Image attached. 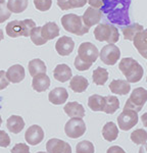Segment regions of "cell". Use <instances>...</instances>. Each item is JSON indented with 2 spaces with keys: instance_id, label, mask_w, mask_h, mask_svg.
I'll return each instance as SVG.
<instances>
[{
  "instance_id": "6da1fadb",
  "label": "cell",
  "mask_w": 147,
  "mask_h": 153,
  "mask_svg": "<svg viewBox=\"0 0 147 153\" xmlns=\"http://www.w3.org/2000/svg\"><path fill=\"white\" fill-rule=\"evenodd\" d=\"M119 68L129 83H137L141 81L144 74L143 68L139 65L138 61L131 57L122 58L119 65Z\"/></svg>"
},
{
  "instance_id": "7a4b0ae2",
  "label": "cell",
  "mask_w": 147,
  "mask_h": 153,
  "mask_svg": "<svg viewBox=\"0 0 147 153\" xmlns=\"http://www.w3.org/2000/svg\"><path fill=\"white\" fill-rule=\"evenodd\" d=\"M36 28V23L31 19L24 21H12L9 22L5 27L6 34L11 38L16 37H28L31 35V32Z\"/></svg>"
},
{
  "instance_id": "3957f363",
  "label": "cell",
  "mask_w": 147,
  "mask_h": 153,
  "mask_svg": "<svg viewBox=\"0 0 147 153\" xmlns=\"http://www.w3.org/2000/svg\"><path fill=\"white\" fill-rule=\"evenodd\" d=\"M61 25L65 31L75 34L77 36H83L89 32V28L85 26L82 16L77 14L68 13L61 18Z\"/></svg>"
},
{
  "instance_id": "277c9868",
  "label": "cell",
  "mask_w": 147,
  "mask_h": 153,
  "mask_svg": "<svg viewBox=\"0 0 147 153\" xmlns=\"http://www.w3.org/2000/svg\"><path fill=\"white\" fill-rule=\"evenodd\" d=\"M95 39L99 42L106 41L108 44H114L119 41L120 34L117 29L112 25L100 24L94 30Z\"/></svg>"
},
{
  "instance_id": "5b68a950",
  "label": "cell",
  "mask_w": 147,
  "mask_h": 153,
  "mask_svg": "<svg viewBox=\"0 0 147 153\" xmlns=\"http://www.w3.org/2000/svg\"><path fill=\"white\" fill-rule=\"evenodd\" d=\"M147 101V90L142 87L136 88L131 93V96L127 100L125 104L124 109L134 110L136 112H139L143 108L144 104Z\"/></svg>"
},
{
  "instance_id": "8992f818",
  "label": "cell",
  "mask_w": 147,
  "mask_h": 153,
  "mask_svg": "<svg viewBox=\"0 0 147 153\" xmlns=\"http://www.w3.org/2000/svg\"><path fill=\"white\" fill-rule=\"evenodd\" d=\"M98 55H99L98 48L94 44L90 43V42L82 43L79 46V49H78V56H79V58L90 65H92L97 60Z\"/></svg>"
},
{
  "instance_id": "52a82bcc",
  "label": "cell",
  "mask_w": 147,
  "mask_h": 153,
  "mask_svg": "<svg viewBox=\"0 0 147 153\" xmlns=\"http://www.w3.org/2000/svg\"><path fill=\"white\" fill-rule=\"evenodd\" d=\"M129 8L130 7L124 5H122L121 7H117L111 12L106 14L107 19H108L110 23L114 25H119V26L122 27L129 26L131 24V19H130V16H129Z\"/></svg>"
},
{
  "instance_id": "ba28073f",
  "label": "cell",
  "mask_w": 147,
  "mask_h": 153,
  "mask_svg": "<svg viewBox=\"0 0 147 153\" xmlns=\"http://www.w3.org/2000/svg\"><path fill=\"white\" fill-rule=\"evenodd\" d=\"M65 132L68 137L77 139L83 136L86 132V125L83 118H71L65 126Z\"/></svg>"
},
{
  "instance_id": "9c48e42d",
  "label": "cell",
  "mask_w": 147,
  "mask_h": 153,
  "mask_svg": "<svg viewBox=\"0 0 147 153\" xmlns=\"http://www.w3.org/2000/svg\"><path fill=\"white\" fill-rule=\"evenodd\" d=\"M100 59L103 63L107 65H114L121 57L120 48L114 44H107L99 52Z\"/></svg>"
},
{
  "instance_id": "30bf717a",
  "label": "cell",
  "mask_w": 147,
  "mask_h": 153,
  "mask_svg": "<svg viewBox=\"0 0 147 153\" xmlns=\"http://www.w3.org/2000/svg\"><path fill=\"white\" fill-rule=\"evenodd\" d=\"M138 123V112L130 109H124L117 117V125L122 131H129Z\"/></svg>"
},
{
  "instance_id": "8fae6325",
  "label": "cell",
  "mask_w": 147,
  "mask_h": 153,
  "mask_svg": "<svg viewBox=\"0 0 147 153\" xmlns=\"http://www.w3.org/2000/svg\"><path fill=\"white\" fill-rule=\"evenodd\" d=\"M46 150L47 153H72V147L68 143L56 138L48 140L46 143Z\"/></svg>"
},
{
  "instance_id": "7c38bea8",
  "label": "cell",
  "mask_w": 147,
  "mask_h": 153,
  "mask_svg": "<svg viewBox=\"0 0 147 153\" xmlns=\"http://www.w3.org/2000/svg\"><path fill=\"white\" fill-rule=\"evenodd\" d=\"M26 141L30 145H38L43 141L44 139V131L40 126L33 125L27 130L26 134H24Z\"/></svg>"
},
{
  "instance_id": "4fadbf2b",
  "label": "cell",
  "mask_w": 147,
  "mask_h": 153,
  "mask_svg": "<svg viewBox=\"0 0 147 153\" xmlns=\"http://www.w3.org/2000/svg\"><path fill=\"white\" fill-rule=\"evenodd\" d=\"M75 42L72 38L68 36L60 37L55 43V50L60 56H68L74 51Z\"/></svg>"
},
{
  "instance_id": "5bb4252c",
  "label": "cell",
  "mask_w": 147,
  "mask_h": 153,
  "mask_svg": "<svg viewBox=\"0 0 147 153\" xmlns=\"http://www.w3.org/2000/svg\"><path fill=\"white\" fill-rule=\"evenodd\" d=\"M102 19V12L100 9L97 8H93V7H88L86 9V11L84 12L82 16V19L84 22L85 26L87 28H91V27L95 26L101 21Z\"/></svg>"
},
{
  "instance_id": "9a60e30c",
  "label": "cell",
  "mask_w": 147,
  "mask_h": 153,
  "mask_svg": "<svg viewBox=\"0 0 147 153\" xmlns=\"http://www.w3.org/2000/svg\"><path fill=\"white\" fill-rule=\"evenodd\" d=\"M6 76L10 83H21L26 76V71H24V66L21 65H11L6 71Z\"/></svg>"
},
{
  "instance_id": "2e32d148",
  "label": "cell",
  "mask_w": 147,
  "mask_h": 153,
  "mask_svg": "<svg viewBox=\"0 0 147 153\" xmlns=\"http://www.w3.org/2000/svg\"><path fill=\"white\" fill-rule=\"evenodd\" d=\"M68 98V93L65 88L58 87L50 91L48 95V100L54 105L63 104Z\"/></svg>"
},
{
  "instance_id": "e0dca14e",
  "label": "cell",
  "mask_w": 147,
  "mask_h": 153,
  "mask_svg": "<svg viewBox=\"0 0 147 153\" xmlns=\"http://www.w3.org/2000/svg\"><path fill=\"white\" fill-rule=\"evenodd\" d=\"M134 46L138 52L147 59V29L143 30L134 38Z\"/></svg>"
},
{
  "instance_id": "ac0fdd59",
  "label": "cell",
  "mask_w": 147,
  "mask_h": 153,
  "mask_svg": "<svg viewBox=\"0 0 147 153\" xmlns=\"http://www.w3.org/2000/svg\"><path fill=\"white\" fill-rule=\"evenodd\" d=\"M53 76H54L55 80H57L58 82L61 83L67 82V81L71 80L73 78L72 70L70 68V66L65 65V63L56 65V68L53 71Z\"/></svg>"
},
{
  "instance_id": "d6986e66",
  "label": "cell",
  "mask_w": 147,
  "mask_h": 153,
  "mask_svg": "<svg viewBox=\"0 0 147 153\" xmlns=\"http://www.w3.org/2000/svg\"><path fill=\"white\" fill-rule=\"evenodd\" d=\"M63 110H65V112L67 113L68 117L72 118H76V117L83 118L85 117V109L83 107V105L76 102V101L67 103L65 108H63Z\"/></svg>"
},
{
  "instance_id": "ffe728a7",
  "label": "cell",
  "mask_w": 147,
  "mask_h": 153,
  "mask_svg": "<svg viewBox=\"0 0 147 153\" xmlns=\"http://www.w3.org/2000/svg\"><path fill=\"white\" fill-rule=\"evenodd\" d=\"M50 86V79L46 74H41L33 78L32 81V87L36 92H44Z\"/></svg>"
},
{
  "instance_id": "44dd1931",
  "label": "cell",
  "mask_w": 147,
  "mask_h": 153,
  "mask_svg": "<svg viewBox=\"0 0 147 153\" xmlns=\"http://www.w3.org/2000/svg\"><path fill=\"white\" fill-rule=\"evenodd\" d=\"M109 89L112 93L119 95H127L131 91V85L128 81L114 80L109 85Z\"/></svg>"
},
{
  "instance_id": "7402d4cb",
  "label": "cell",
  "mask_w": 147,
  "mask_h": 153,
  "mask_svg": "<svg viewBox=\"0 0 147 153\" xmlns=\"http://www.w3.org/2000/svg\"><path fill=\"white\" fill-rule=\"evenodd\" d=\"M6 127L12 134H19L24 128V120L19 115H11L6 122Z\"/></svg>"
},
{
  "instance_id": "603a6c76",
  "label": "cell",
  "mask_w": 147,
  "mask_h": 153,
  "mask_svg": "<svg viewBox=\"0 0 147 153\" xmlns=\"http://www.w3.org/2000/svg\"><path fill=\"white\" fill-rule=\"evenodd\" d=\"M88 85H89L88 80L82 76H73L70 82V88L76 93L84 92V91H86V89L88 88Z\"/></svg>"
},
{
  "instance_id": "cb8c5ba5",
  "label": "cell",
  "mask_w": 147,
  "mask_h": 153,
  "mask_svg": "<svg viewBox=\"0 0 147 153\" xmlns=\"http://www.w3.org/2000/svg\"><path fill=\"white\" fill-rule=\"evenodd\" d=\"M42 32V35L46 40H53L54 38H56L59 35V28L56 25L54 22H49L46 23L41 29Z\"/></svg>"
},
{
  "instance_id": "d4e9b609",
  "label": "cell",
  "mask_w": 147,
  "mask_h": 153,
  "mask_svg": "<svg viewBox=\"0 0 147 153\" xmlns=\"http://www.w3.org/2000/svg\"><path fill=\"white\" fill-rule=\"evenodd\" d=\"M143 26L139 24H131L127 27H124L122 28V36H124L125 40H130L133 41L134 38L138 35L140 32L143 31Z\"/></svg>"
},
{
  "instance_id": "484cf974",
  "label": "cell",
  "mask_w": 147,
  "mask_h": 153,
  "mask_svg": "<svg viewBox=\"0 0 147 153\" xmlns=\"http://www.w3.org/2000/svg\"><path fill=\"white\" fill-rule=\"evenodd\" d=\"M28 68L29 73H30L32 76H36L38 75H41V74H46V71H47L44 61L39 58H35L33 60H31L29 62Z\"/></svg>"
},
{
  "instance_id": "4316f807",
  "label": "cell",
  "mask_w": 147,
  "mask_h": 153,
  "mask_svg": "<svg viewBox=\"0 0 147 153\" xmlns=\"http://www.w3.org/2000/svg\"><path fill=\"white\" fill-rule=\"evenodd\" d=\"M102 136L106 141L112 142L117 138L119 136V129L116 126V124L112 122L106 123L102 129Z\"/></svg>"
},
{
  "instance_id": "83f0119b",
  "label": "cell",
  "mask_w": 147,
  "mask_h": 153,
  "mask_svg": "<svg viewBox=\"0 0 147 153\" xmlns=\"http://www.w3.org/2000/svg\"><path fill=\"white\" fill-rule=\"evenodd\" d=\"M105 105V97L98 94L91 95L88 99V106L92 111H102Z\"/></svg>"
},
{
  "instance_id": "f1b7e54d",
  "label": "cell",
  "mask_w": 147,
  "mask_h": 153,
  "mask_svg": "<svg viewBox=\"0 0 147 153\" xmlns=\"http://www.w3.org/2000/svg\"><path fill=\"white\" fill-rule=\"evenodd\" d=\"M120 107V101L114 95H109L105 97V105L102 111L107 113V114H112L119 109Z\"/></svg>"
},
{
  "instance_id": "f546056e",
  "label": "cell",
  "mask_w": 147,
  "mask_h": 153,
  "mask_svg": "<svg viewBox=\"0 0 147 153\" xmlns=\"http://www.w3.org/2000/svg\"><path fill=\"white\" fill-rule=\"evenodd\" d=\"M7 7L11 12L14 13H21L24 11L28 7L29 0H8Z\"/></svg>"
},
{
  "instance_id": "4dcf8cb0",
  "label": "cell",
  "mask_w": 147,
  "mask_h": 153,
  "mask_svg": "<svg viewBox=\"0 0 147 153\" xmlns=\"http://www.w3.org/2000/svg\"><path fill=\"white\" fill-rule=\"evenodd\" d=\"M93 82L98 86H103L106 81L108 80V71L106 68H97L93 71Z\"/></svg>"
},
{
  "instance_id": "1f68e13d",
  "label": "cell",
  "mask_w": 147,
  "mask_h": 153,
  "mask_svg": "<svg viewBox=\"0 0 147 153\" xmlns=\"http://www.w3.org/2000/svg\"><path fill=\"white\" fill-rule=\"evenodd\" d=\"M131 140L137 145L145 144L147 142V132L143 129L135 130L131 134Z\"/></svg>"
},
{
  "instance_id": "d6a6232c",
  "label": "cell",
  "mask_w": 147,
  "mask_h": 153,
  "mask_svg": "<svg viewBox=\"0 0 147 153\" xmlns=\"http://www.w3.org/2000/svg\"><path fill=\"white\" fill-rule=\"evenodd\" d=\"M41 27H36L33 31L31 32V40L35 44L36 46H41V45H44V44L47 42L45 38L43 37L42 35V32H41Z\"/></svg>"
},
{
  "instance_id": "836d02e7",
  "label": "cell",
  "mask_w": 147,
  "mask_h": 153,
  "mask_svg": "<svg viewBox=\"0 0 147 153\" xmlns=\"http://www.w3.org/2000/svg\"><path fill=\"white\" fill-rule=\"evenodd\" d=\"M94 145L87 140L79 142L76 146V152L77 153H94Z\"/></svg>"
},
{
  "instance_id": "e575fe53",
  "label": "cell",
  "mask_w": 147,
  "mask_h": 153,
  "mask_svg": "<svg viewBox=\"0 0 147 153\" xmlns=\"http://www.w3.org/2000/svg\"><path fill=\"white\" fill-rule=\"evenodd\" d=\"M119 4H120L119 0H104L103 6L100 8V10H101V12H103V13L107 14L109 12H111L114 9H116Z\"/></svg>"
},
{
  "instance_id": "d590c367",
  "label": "cell",
  "mask_w": 147,
  "mask_h": 153,
  "mask_svg": "<svg viewBox=\"0 0 147 153\" xmlns=\"http://www.w3.org/2000/svg\"><path fill=\"white\" fill-rule=\"evenodd\" d=\"M34 5L38 10L47 11L52 5V0H34Z\"/></svg>"
},
{
  "instance_id": "8d00e7d4",
  "label": "cell",
  "mask_w": 147,
  "mask_h": 153,
  "mask_svg": "<svg viewBox=\"0 0 147 153\" xmlns=\"http://www.w3.org/2000/svg\"><path fill=\"white\" fill-rule=\"evenodd\" d=\"M11 11L8 9L6 3H2L0 4V24L4 23L6 19H8L10 18Z\"/></svg>"
},
{
  "instance_id": "74e56055",
  "label": "cell",
  "mask_w": 147,
  "mask_h": 153,
  "mask_svg": "<svg viewBox=\"0 0 147 153\" xmlns=\"http://www.w3.org/2000/svg\"><path fill=\"white\" fill-rule=\"evenodd\" d=\"M11 153H30V148L24 143H19L13 146Z\"/></svg>"
},
{
  "instance_id": "f35d334b",
  "label": "cell",
  "mask_w": 147,
  "mask_h": 153,
  "mask_svg": "<svg viewBox=\"0 0 147 153\" xmlns=\"http://www.w3.org/2000/svg\"><path fill=\"white\" fill-rule=\"evenodd\" d=\"M9 144H10V137L5 131L0 130V147H8Z\"/></svg>"
},
{
  "instance_id": "ab89813d",
  "label": "cell",
  "mask_w": 147,
  "mask_h": 153,
  "mask_svg": "<svg viewBox=\"0 0 147 153\" xmlns=\"http://www.w3.org/2000/svg\"><path fill=\"white\" fill-rule=\"evenodd\" d=\"M75 68L80 71H85L89 70V68H91V65L84 62L83 60H81L79 58V56H77L75 59Z\"/></svg>"
},
{
  "instance_id": "60d3db41",
  "label": "cell",
  "mask_w": 147,
  "mask_h": 153,
  "mask_svg": "<svg viewBox=\"0 0 147 153\" xmlns=\"http://www.w3.org/2000/svg\"><path fill=\"white\" fill-rule=\"evenodd\" d=\"M9 84V81L6 76V71H0V90L5 89Z\"/></svg>"
},
{
  "instance_id": "b9f144b4",
  "label": "cell",
  "mask_w": 147,
  "mask_h": 153,
  "mask_svg": "<svg viewBox=\"0 0 147 153\" xmlns=\"http://www.w3.org/2000/svg\"><path fill=\"white\" fill-rule=\"evenodd\" d=\"M87 2L88 0H70V5L71 8H80L84 6Z\"/></svg>"
},
{
  "instance_id": "7bdbcfd3",
  "label": "cell",
  "mask_w": 147,
  "mask_h": 153,
  "mask_svg": "<svg viewBox=\"0 0 147 153\" xmlns=\"http://www.w3.org/2000/svg\"><path fill=\"white\" fill-rule=\"evenodd\" d=\"M57 5L61 10H68L71 9L70 0H57Z\"/></svg>"
},
{
  "instance_id": "ee69618b",
  "label": "cell",
  "mask_w": 147,
  "mask_h": 153,
  "mask_svg": "<svg viewBox=\"0 0 147 153\" xmlns=\"http://www.w3.org/2000/svg\"><path fill=\"white\" fill-rule=\"evenodd\" d=\"M88 3H89L90 6L93 7V8L100 9L103 6L104 0H88Z\"/></svg>"
},
{
  "instance_id": "f6af8a7d",
  "label": "cell",
  "mask_w": 147,
  "mask_h": 153,
  "mask_svg": "<svg viewBox=\"0 0 147 153\" xmlns=\"http://www.w3.org/2000/svg\"><path fill=\"white\" fill-rule=\"evenodd\" d=\"M106 153H126V152H125V150H122V148L120 146H111L107 149Z\"/></svg>"
},
{
  "instance_id": "bcb514c9",
  "label": "cell",
  "mask_w": 147,
  "mask_h": 153,
  "mask_svg": "<svg viewBox=\"0 0 147 153\" xmlns=\"http://www.w3.org/2000/svg\"><path fill=\"white\" fill-rule=\"evenodd\" d=\"M141 120H142V123H143L144 127H146V128H147V112H145L144 114H142Z\"/></svg>"
},
{
  "instance_id": "7dc6e473",
  "label": "cell",
  "mask_w": 147,
  "mask_h": 153,
  "mask_svg": "<svg viewBox=\"0 0 147 153\" xmlns=\"http://www.w3.org/2000/svg\"><path fill=\"white\" fill-rule=\"evenodd\" d=\"M139 153H147V143L142 144V146L139 149Z\"/></svg>"
},
{
  "instance_id": "c3c4849f",
  "label": "cell",
  "mask_w": 147,
  "mask_h": 153,
  "mask_svg": "<svg viewBox=\"0 0 147 153\" xmlns=\"http://www.w3.org/2000/svg\"><path fill=\"white\" fill-rule=\"evenodd\" d=\"M4 39V34H3V31L0 29V41H2Z\"/></svg>"
},
{
  "instance_id": "681fc988",
  "label": "cell",
  "mask_w": 147,
  "mask_h": 153,
  "mask_svg": "<svg viewBox=\"0 0 147 153\" xmlns=\"http://www.w3.org/2000/svg\"><path fill=\"white\" fill-rule=\"evenodd\" d=\"M2 3H5V0H0V4H2Z\"/></svg>"
},
{
  "instance_id": "f907efd6",
  "label": "cell",
  "mask_w": 147,
  "mask_h": 153,
  "mask_svg": "<svg viewBox=\"0 0 147 153\" xmlns=\"http://www.w3.org/2000/svg\"><path fill=\"white\" fill-rule=\"evenodd\" d=\"M1 124H2V117H0V126H1Z\"/></svg>"
},
{
  "instance_id": "816d5d0a",
  "label": "cell",
  "mask_w": 147,
  "mask_h": 153,
  "mask_svg": "<svg viewBox=\"0 0 147 153\" xmlns=\"http://www.w3.org/2000/svg\"><path fill=\"white\" fill-rule=\"evenodd\" d=\"M37 153H47V152H42V151H41V152H37Z\"/></svg>"
},
{
  "instance_id": "f5cc1de1",
  "label": "cell",
  "mask_w": 147,
  "mask_h": 153,
  "mask_svg": "<svg viewBox=\"0 0 147 153\" xmlns=\"http://www.w3.org/2000/svg\"><path fill=\"white\" fill-rule=\"evenodd\" d=\"M146 81H147V80H146Z\"/></svg>"
}]
</instances>
